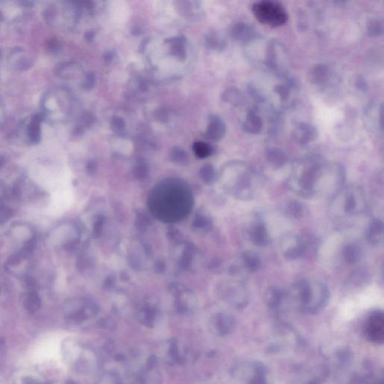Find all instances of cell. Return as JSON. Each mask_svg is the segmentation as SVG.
I'll list each match as a JSON object with an SVG mask.
<instances>
[{
	"mask_svg": "<svg viewBox=\"0 0 384 384\" xmlns=\"http://www.w3.org/2000/svg\"><path fill=\"white\" fill-rule=\"evenodd\" d=\"M345 172L340 164L325 162L323 157L310 155L297 164L286 182L290 191L303 198L334 196L342 189Z\"/></svg>",
	"mask_w": 384,
	"mask_h": 384,
	"instance_id": "obj_1",
	"label": "cell"
},
{
	"mask_svg": "<svg viewBox=\"0 0 384 384\" xmlns=\"http://www.w3.org/2000/svg\"><path fill=\"white\" fill-rule=\"evenodd\" d=\"M288 303L303 313L314 314L326 307L330 291L321 281L302 279L296 281L287 293Z\"/></svg>",
	"mask_w": 384,
	"mask_h": 384,
	"instance_id": "obj_2",
	"label": "cell"
},
{
	"mask_svg": "<svg viewBox=\"0 0 384 384\" xmlns=\"http://www.w3.org/2000/svg\"><path fill=\"white\" fill-rule=\"evenodd\" d=\"M225 190L238 200L248 201L255 199L261 191V182L249 166L233 163L225 170L223 177Z\"/></svg>",
	"mask_w": 384,
	"mask_h": 384,
	"instance_id": "obj_3",
	"label": "cell"
},
{
	"mask_svg": "<svg viewBox=\"0 0 384 384\" xmlns=\"http://www.w3.org/2000/svg\"><path fill=\"white\" fill-rule=\"evenodd\" d=\"M332 201V212L337 216L359 214L366 210L367 206L365 192L359 186L341 189L333 196Z\"/></svg>",
	"mask_w": 384,
	"mask_h": 384,
	"instance_id": "obj_4",
	"label": "cell"
},
{
	"mask_svg": "<svg viewBox=\"0 0 384 384\" xmlns=\"http://www.w3.org/2000/svg\"><path fill=\"white\" fill-rule=\"evenodd\" d=\"M252 12L260 23L269 27H281L288 20V15L284 7L275 1L264 0L255 2L252 5Z\"/></svg>",
	"mask_w": 384,
	"mask_h": 384,
	"instance_id": "obj_5",
	"label": "cell"
},
{
	"mask_svg": "<svg viewBox=\"0 0 384 384\" xmlns=\"http://www.w3.org/2000/svg\"><path fill=\"white\" fill-rule=\"evenodd\" d=\"M232 377L239 384H269L267 369L259 362H244L234 366Z\"/></svg>",
	"mask_w": 384,
	"mask_h": 384,
	"instance_id": "obj_6",
	"label": "cell"
},
{
	"mask_svg": "<svg viewBox=\"0 0 384 384\" xmlns=\"http://www.w3.org/2000/svg\"><path fill=\"white\" fill-rule=\"evenodd\" d=\"M280 248L283 257L287 261H296L306 255L303 237L292 233L283 236Z\"/></svg>",
	"mask_w": 384,
	"mask_h": 384,
	"instance_id": "obj_7",
	"label": "cell"
},
{
	"mask_svg": "<svg viewBox=\"0 0 384 384\" xmlns=\"http://www.w3.org/2000/svg\"><path fill=\"white\" fill-rule=\"evenodd\" d=\"M364 333L370 342L384 343V315L382 311L377 310L369 315L364 326Z\"/></svg>",
	"mask_w": 384,
	"mask_h": 384,
	"instance_id": "obj_8",
	"label": "cell"
},
{
	"mask_svg": "<svg viewBox=\"0 0 384 384\" xmlns=\"http://www.w3.org/2000/svg\"><path fill=\"white\" fill-rule=\"evenodd\" d=\"M265 300L269 308L274 312L283 311L288 305L287 292L276 286L269 287L265 294Z\"/></svg>",
	"mask_w": 384,
	"mask_h": 384,
	"instance_id": "obj_9",
	"label": "cell"
},
{
	"mask_svg": "<svg viewBox=\"0 0 384 384\" xmlns=\"http://www.w3.org/2000/svg\"><path fill=\"white\" fill-rule=\"evenodd\" d=\"M248 233L252 243L257 246H267L270 242L268 229L264 221L260 218H256L252 222Z\"/></svg>",
	"mask_w": 384,
	"mask_h": 384,
	"instance_id": "obj_10",
	"label": "cell"
},
{
	"mask_svg": "<svg viewBox=\"0 0 384 384\" xmlns=\"http://www.w3.org/2000/svg\"><path fill=\"white\" fill-rule=\"evenodd\" d=\"M227 298L237 308H245L249 302V294L245 284L233 282L229 284Z\"/></svg>",
	"mask_w": 384,
	"mask_h": 384,
	"instance_id": "obj_11",
	"label": "cell"
},
{
	"mask_svg": "<svg viewBox=\"0 0 384 384\" xmlns=\"http://www.w3.org/2000/svg\"><path fill=\"white\" fill-rule=\"evenodd\" d=\"M317 128L314 125L306 122H300L294 131V138L300 145H306L317 138Z\"/></svg>",
	"mask_w": 384,
	"mask_h": 384,
	"instance_id": "obj_12",
	"label": "cell"
},
{
	"mask_svg": "<svg viewBox=\"0 0 384 384\" xmlns=\"http://www.w3.org/2000/svg\"><path fill=\"white\" fill-rule=\"evenodd\" d=\"M231 33L233 38L240 42H250L258 37L255 27L247 23L239 22L235 24L232 28Z\"/></svg>",
	"mask_w": 384,
	"mask_h": 384,
	"instance_id": "obj_13",
	"label": "cell"
},
{
	"mask_svg": "<svg viewBox=\"0 0 384 384\" xmlns=\"http://www.w3.org/2000/svg\"><path fill=\"white\" fill-rule=\"evenodd\" d=\"M366 239L372 245L381 243L384 237V223L379 219H375L369 223L366 230Z\"/></svg>",
	"mask_w": 384,
	"mask_h": 384,
	"instance_id": "obj_14",
	"label": "cell"
},
{
	"mask_svg": "<svg viewBox=\"0 0 384 384\" xmlns=\"http://www.w3.org/2000/svg\"><path fill=\"white\" fill-rule=\"evenodd\" d=\"M329 77H330V69L324 64L315 65L308 71V80L314 84H323L328 80Z\"/></svg>",
	"mask_w": 384,
	"mask_h": 384,
	"instance_id": "obj_15",
	"label": "cell"
},
{
	"mask_svg": "<svg viewBox=\"0 0 384 384\" xmlns=\"http://www.w3.org/2000/svg\"><path fill=\"white\" fill-rule=\"evenodd\" d=\"M226 133V126L223 121L218 116H212L208 127L207 137L210 140L218 141L222 139Z\"/></svg>",
	"mask_w": 384,
	"mask_h": 384,
	"instance_id": "obj_16",
	"label": "cell"
},
{
	"mask_svg": "<svg viewBox=\"0 0 384 384\" xmlns=\"http://www.w3.org/2000/svg\"><path fill=\"white\" fill-rule=\"evenodd\" d=\"M266 158L269 164L276 169L284 167L288 161L287 154L281 149L275 147H272L267 150Z\"/></svg>",
	"mask_w": 384,
	"mask_h": 384,
	"instance_id": "obj_17",
	"label": "cell"
},
{
	"mask_svg": "<svg viewBox=\"0 0 384 384\" xmlns=\"http://www.w3.org/2000/svg\"><path fill=\"white\" fill-rule=\"evenodd\" d=\"M264 123L261 116L253 111L248 113L242 124L244 131L248 134H256L261 132L263 129Z\"/></svg>",
	"mask_w": 384,
	"mask_h": 384,
	"instance_id": "obj_18",
	"label": "cell"
},
{
	"mask_svg": "<svg viewBox=\"0 0 384 384\" xmlns=\"http://www.w3.org/2000/svg\"><path fill=\"white\" fill-rule=\"evenodd\" d=\"M307 213L306 206L302 202L297 200L287 202L284 207V213L287 217L293 219H301Z\"/></svg>",
	"mask_w": 384,
	"mask_h": 384,
	"instance_id": "obj_19",
	"label": "cell"
},
{
	"mask_svg": "<svg viewBox=\"0 0 384 384\" xmlns=\"http://www.w3.org/2000/svg\"><path fill=\"white\" fill-rule=\"evenodd\" d=\"M343 258L347 264L352 265L359 262L362 257V248L355 242H350L343 248Z\"/></svg>",
	"mask_w": 384,
	"mask_h": 384,
	"instance_id": "obj_20",
	"label": "cell"
},
{
	"mask_svg": "<svg viewBox=\"0 0 384 384\" xmlns=\"http://www.w3.org/2000/svg\"><path fill=\"white\" fill-rule=\"evenodd\" d=\"M242 264L248 272H255L261 267V260L258 254L253 251H246L242 255Z\"/></svg>",
	"mask_w": 384,
	"mask_h": 384,
	"instance_id": "obj_21",
	"label": "cell"
},
{
	"mask_svg": "<svg viewBox=\"0 0 384 384\" xmlns=\"http://www.w3.org/2000/svg\"><path fill=\"white\" fill-rule=\"evenodd\" d=\"M217 330L219 334L222 336H227L231 333L235 328V320L231 316L228 314H220L218 317Z\"/></svg>",
	"mask_w": 384,
	"mask_h": 384,
	"instance_id": "obj_22",
	"label": "cell"
},
{
	"mask_svg": "<svg viewBox=\"0 0 384 384\" xmlns=\"http://www.w3.org/2000/svg\"><path fill=\"white\" fill-rule=\"evenodd\" d=\"M41 300L36 291H32L27 294L24 300V307L29 312H36L41 308Z\"/></svg>",
	"mask_w": 384,
	"mask_h": 384,
	"instance_id": "obj_23",
	"label": "cell"
},
{
	"mask_svg": "<svg viewBox=\"0 0 384 384\" xmlns=\"http://www.w3.org/2000/svg\"><path fill=\"white\" fill-rule=\"evenodd\" d=\"M223 97L225 101L233 105H239L242 102V95L236 88L228 89L224 94Z\"/></svg>",
	"mask_w": 384,
	"mask_h": 384,
	"instance_id": "obj_24",
	"label": "cell"
},
{
	"mask_svg": "<svg viewBox=\"0 0 384 384\" xmlns=\"http://www.w3.org/2000/svg\"><path fill=\"white\" fill-rule=\"evenodd\" d=\"M383 24L380 20H373L369 23L368 33L371 37H378L383 34Z\"/></svg>",
	"mask_w": 384,
	"mask_h": 384,
	"instance_id": "obj_25",
	"label": "cell"
},
{
	"mask_svg": "<svg viewBox=\"0 0 384 384\" xmlns=\"http://www.w3.org/2000/svg\"><path fill=\"white\" fill-rule=\"evenodd\" d=\"M194 151L196 152L198 156L204 158L210 155L212 153V148L210 146L204 143H197L194 145Z\"/></svg>",
	"mask_w": 384,
	"mask_h": 384,
	"instance_id": "obj_26",
	"label": "cell"
},
{
	"mask_svg": "<svg viewBox=\"0 0 384 384\" xmlns=\"http://www.w3.org/2000/svg\"><path fill=\"white\" fill-rule=\"evenodd\" d=\"M356 86L362 91H366L368 89L367 82L362 76L358 77L357 79H356Z\"/></svg>",
	"mask_w": 384,
	"mask_h": 384,
	"instance_id": "obj_27",
	"label": "cell"
},
{
	"mask_svg": "<svg viewBox=\"0 0 384 384\" xmlns=\"http://www.w3.org/2000/svg\"><path fill=\"white\" fill-rule=\"evenodd\" d=\"M157 359L155 356H152L147 362V368L149 369H153L156 365Z\"/></svg>",
	"mask_w": 384,
	"mask_h": 384,
	"instance_id": "obj_28",
	"label": "cell"
},
{
	"mask_svg": "<svg viewBox=\"0 0 384 384\" xmlns=\"http://www.w3.org/2000/svg\"><path fill=\"white\" fill-rule=\"evenodd\" d=\"M4 163V160L2 159V158H0V167Z\"/></svg>",
	"mask_w": 384,
	"mask_h": 384,
	"instance_id": "obj_29",
	"label": "cell"
},
{
	"mask_svg": "<svg viewBox=\"0 0 384 384\" xmlns=\"http://www.w3.org/2000/svg\"><path fill=\"white\" fill-rule=\"evenodd\" d=\"M66 384H75V383L73 382V381H69L67 383H66Z\"/></svg>",
	"mask_w": 384,
	"mask_h": 384,
	"instance_id": "obj_30",
	"label": "cell"
}]
</instances>
